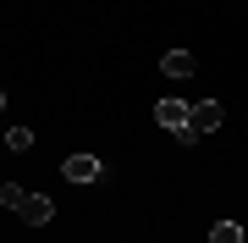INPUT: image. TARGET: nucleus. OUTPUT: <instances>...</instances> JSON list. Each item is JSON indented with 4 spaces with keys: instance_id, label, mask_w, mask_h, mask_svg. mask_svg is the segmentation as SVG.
<instances>
[{
    "instance_id": "1",
    "label": "nucleus",
    "mask_w": 248,
    "mask_h": 243,
    "mask_svg": "<svg viewBox=\"0 0 248 243\" xmlns=\"http://www.w3.org/2000/svg\"><path fill=\"white\" fill-rule=\"evenodd\" d=\"M187 116H193V105H187V99H160V105H155V122L166 127V133L187 127Z\"/></svg>"
},
{
    "instance_id": "2",
    "label": "nucleus",
    "mask_w": 248,
    "mask_h": 243,
    "mask_svg": "<svg viewBox=\"0 0 248 243\" xmlns=\"http://www.w3.org/2000/svg\"><path fill=\"white\" fill-rule=\"evenodd\" d=\"M221 122H226V105H221V99H204V105H193V116H187L193 133H215Z\"/></svg>"
},
{
    "instance_id": "3",
    "label": "nucleus",
    "mask_w": 248,
    "mask_h": 243,
    "mask_svg": "<svg viewBox=\"0 0 248 243\" xmlns=\"http://www.w3.org/2000/svg\"><path fill=\"white\" fill-rule=\"evenodd\" d=\"M61 171H66V182H94L99 177V161H94V155H66Z\"/></svg>"
},
{
    "instance_id": "4",
    "label": "nucleus",
    "mask_w": 248,
    "mask_h": 243,
    "mask_svg": "<svg viewBox=\"0 0 248 243\" xmlns=\"http://www.w3.org/2000/svg\"><path fill=\"white\" fill-rule=\"evenodd\" d=\"M17 216H22V221H33V227H45V221L55 216V205H50V199H45V194H28V199H22V210H17Z\"/></svg>"
},
{
    "instance_id": "5",
    "label": "nucleus",
    "mask_w": 248,
    "mask_h": 243,
    "mask_svg": "<svg viewBox=\"0 0 248 243\" xmlns=\"http://www.w3.org/2000/svg\"><path fill=\"white\" fill-rule=\"evenodd\" d=\"M160 72L177 78V83H182V78H193V55H187V50H171L166 61H160Z\"/></svg>"
},
{
    "instance_id": "6",
    "label": "nucleus",
    "mask_w": 248,
    "mask_h": 243,
    "mask_svg": "<svg viewBox=\"0 0 248 243\" xmlns=\"http://www.w3.org/2000/svg\"><path fill=\"white\" fill-rule=\"evenodd\" d=\"M210 243H243V227L237 221H215L210 227Z\"/></svg>"
},
{
    "instance_id": "7",
    "label": "nucleus",
    "mask_w": 248,
    "mask_h": 243,
    "mask_svg": "<svg viewBox=\"0 0 248 243\" xmlns=\"http://www.w3.org/2000/svg\"><path fill=\"white\" fill-rule=\"evenodd\" d=\"M6 144L17 149V155H28V149H33V127H11V133H6Z\"/></svg>"
},
{
    "instance_id": "8",
    "label": "nucleus",
    "mask_w": 248,
    "mask_h": 243,
    "mask_svg": "<svg viewBox=\"0 0 248 243\" xmlns=\"http://www.w3.org/2000/svg\"><path fill=\"white\" fill-rule=\"evenodd\" d=\"M22 199H28V188H17V182H6V188H0V205H11V210H22Z\"/></svg>"
},
{
    "instance_id": "9",
    "label": "nucleus",
    "mask_w": 248,
    "mask_h": 243,
    "mask_svg": "<svg viewBox=\"0 0 248 243\" xmlns=\"http://www.w3.org/2000/svg\"><path fill=\"white\" fill-rule=\"evenodd\" d=\"M0 111H6V89H0Z\"/></svg>"
}]
</instances>
